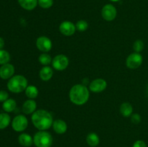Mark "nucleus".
I'll return each instance as SVG.
<instances>
[{"label":"nucleus","instance_id":"7ed1b4c3","mask_svg":"<svg viewBox=\"0 0 148 147\" xmlns=\"http://www.w3.org/2000/svg\"><path fill=\"white\" fill-rule=\"evenodd\" d=\"M27 86V79L23 75H14L7 82L8 90L15 94L25 91Z\"/></svg>","mask_w":148,"mask_h":147},{"label":"nucleus","instance_id":"ddd939ff","mask_svg":"<svg viewBox=\"0 0 148 147\" xmlns=\"http://www.w3.org/2000/svg\"><path fill=\"white\" fill-rule=\"evenodd\" d=\"M36 108H37V104L36 101L34 99H29L25 101L22 107V110L23 113L25 115H30V114H33L36 111Z\"/></svg>","mask_w":148,"mask_h":147},{"label":"nucleus","instance_id":"423d86ee","mask_svg":"<svg viewBox=\"0 0 148 147\" xmlns=\"http://www.w3.org/2000/svg\"><path fill=\"white\" fill-rule=\"evenodd\" d=\"M69 63V59L64 54H59L52 59L51 64L54 69L57 71L65 70Z\"/></svg>","mask_w":148,"mask_h":147},{"label":"nucleus","instance_id":"c756f323","mask_svg":"<svg viewBox=\"0 0 148 147\" xmlns=\"http://www.w3.org/2000/svg\"><path fill=\"white\" fill-rule=\"evenodd\" d=\"M132 147H147L145 142L142 140H137L133 144Z\"/></svg>","mask_w":148,"mask_h":147},{"label":"nucleus","instance_id":"6ab92c4d","mask_svg":"<svg viewBox=\"0 0 148 147\" xmlns=\"http://www.w3.org/2000/svg\"><path fill=\"white\" fill-rule=\"evenodd\" d=\"M120 112L124 117H130L132 115L133 107L130 102H123L120 106Z\"/></svg>","mask_w":148,"mask_h":147},{"label":"nucleus","instance_id":"f8f14e48","mask_svg":"<svg viewBox=\"0 0 148 147\" xmlns=\"http://www.w3.org/2000/svg\"><path fill=\"white\" fill-rule=\"evenodd\" d=\"M14 66L11 63H8L6 64L1 65L0 67V78L2 79H10L14 76Z\"/></svg>","mask_w":148,"mask_h":147},{"label":"nucleus","instance_id":"a878e982","mask_svg":"<svg viewBox=\"0 0 148 147\" xmlns=\"http://www.w3.org/2000/svg\"><path fill=\"white\" fill-rule=\"evenodd\" d=\"M38 4L43 9H49L53 6V0H38Z\"/></svg>","mask_w":148,"mask_h":147},{"label":"nucleus","instance_id":"412c9836","mask_svg":"<svg viewBox=\"0 0 148 147\" xmlns=\"http://www.w3.org/2000/svg\"><path fill=\"white\" fill-rule=\"evenodd\" d=\"M11 122V117L7 112L0 113V130L5 129Z\"/></svg>","mask_w":148,"mask_h":147},{"label":"nucleus","instance_id":"2eb2a0df","mask_svg":"<svg viewBox=\"0 0 148 147\" xmlns=\"http://www.w3.org/2000/svg\"><path fill=\"white\" fill-rule=\"evenodd\" d=\"M53 74V69L49 66H44L39 71V76L40 79L44 82L49 81L52 78Z\"/></svg>","mask_w":148,"mask_h":147},{"label":"nucleus","instance_id":"cd10ccee","mask_svg":"<svg viewBox=\"0 0 148 147\" xmlns=\"http://www.w3.org/2000/svg\"><path fill=\"white\" fill-rule=\"evenodd\" d=\"M9 99V94L5 90H0V102H4Z\"/></svg>","mask_w":148,"mask_h":147},{"label":"nucleus","instance_id":"dca6fc26","mask_svg":"<svg viewBox=\"0 0 148 147\" xmlns=\"http://www.w3.org/2000/svg\"><path fill=\"white\" fill-rule=\"evenodd\" d=\"M18 142L24 147H30L33 144V137L30 134L23 133L18 136Z\"/></svg>","mask_w":148,"mask_h":147},{"label":"nucleus","instance_id":"39448f33","mask_svg":"<svg viewBox=\"0 0 148 147\" xmlns=\"http://www.w3.org/2000/svg\"><path fill=\"white\" fill-rule=\"evenodd\" d=\"M12 128L16 132H23L28 125V120L25 115H17L12 120Z\"/></svg>","mask_w":148,"mask_h":147},{"label":"nucleus","instance_id":"aec40b11","mask_svg":"<svg viewBox=\"0 0 148 147\" xmlns=\"http://www.w3.org/2000/svg\"><path fill=\"white\" fill-rule=\"evenodd\" d=\"M86 142L90 147H96L100 143V138L95 133H90L86 137Z\"/></svg>","mask_w":148,"mask_h":147},{"label":"nucleus","instance_id":"6e6552de","mask_svg":"<svg viewBox=\"0 0 148 147\" xmlns=\"http://www.w3.org/2000/svg\"><path fill=\"white\" fill-rule=\"evenodd\" d=\"M101 15L103 18L106 21H113L116 17V8L111 4H106L101 10Z\"/></svg>","mask_w":148,"mask_h":147},{"label":"nucleus","instance_id":"4468645a","mask_svg":"<svg viewBox=\"0 0 148 147\" xmlns=\"http://www.w3.org/2000/svg\"><path fill=\"white\" fill-rule=\"evenodd\" d=\"M53 129L56 133L64 134L67 131V124L63 120L58 119L53 122Z\"/></svg>","mask_w":148,"mask_h":147},{"label":"nucleus","instance_id":"a211bd4d","mask_svg":"<svg viewBox=\"0 0 148 147\" xmlns=\"http://www.w3.org/2000/svg\"><path fill=\"white\" fill-rule=\"evenodd\" d=\"M17 108V102L14 99L9 98L2 104V108L6 112H12Z\"/></svg>","mask_w":148,"mask_h":147},{"label":"nucleus","instance_id":"5701e85b","mask_svg":"<svg viewBox=\"0 0 148 147\" xmlns=\"http://www.w3.org/2000/svg\"><path fill=\"white\" fill-rule=\"evenodd\" d=\"M11 59L10 53L4 49H0V65L8 63Z\"/></svg>","mask_w":148,"mask_h":147},{"label":"nucleus","instance_id":"f257e3e1","mask_svg":"<svg viewBox=\"0 0 148 147\" xmlns=\"http://www.w3.org/2000/svg\"><path fill=\"white\" fill-rule=\"evenodd\" d=\"M31 120L34 126L39 131H46L53 125V117L46 110H38L31 116Z\"/></svg>","mask_w":148,"mask_h":147},{"label":"nucleus","instance_id":"20e7f679","mask_svg":"<svg viewBox=\"0 0 148 147\" xmlns=\"http://www.w3.org/2000/svg\"><path fill=\"white\" fill-rule=\"evenodd\" d=\"M33 144L36 147H51L53 144V137L46 131H39L33 136Z\"/></svg>","mask_w":148,"mask_h":147},{"label":"nucleus","instance_id":"c85d7f7f","mask_svg":"<svg viewBox=\"0 0 148 147\" xmlns=\"http://www.w3.org/2000/svg\"><path fill=\"white\" fill-rule=\"evenodd\" d=\"M132 122L134 124H138L141 122V116L139 114L135 113L131 115Z\"/></svg>","mask_w":148,"mask_h":147},{"label":"nucleus","instance_id":"1a4fd4ad","mask_svg":"<svg viewBox=\"0 0 148 147\" xmlns=\"http://www.w3.org/2000/svg\"><path fill=\"white\" fill-rule=\"evenodd\" d=\"M36 46L40 51L47 53L50 51L52 48V42L48 37L40 36L36 40Z\"/></svg>","mask_w":148,"mask_h":147},{"label":"nucleus","instance_id":"393cba45","mask_svg":"<svg viewBox=\"0 0 148 147\" xmlns=\"http://www.w3.org/2000/svg\"><path fill=\"white\" fill-rule=\"evenodd\" d=\"M76 26V29L79 32H84L88 29V23L85 20H79L75 24Z\"/></svg>","mask_w":148,"mask_h":147},{"label":"nucleus","instance_id":"0eeeda50","mask_svg":"<svg viewBox=\"0 0 148 147\" xmlns=\"http://www.w3.org/2000/svg\"><path fill=\"white\" fill-rule=\"evenodd\" d=\"M143 61V56L140 53H131L126 60V65L130 69H136L140 67Z\"/></svg>","mask_w":148,"mask_h":147},{"label":"nucleus","instance_id":"4be33fe9","mask_svg":"<svg viewBox=\"0 0 148 147\" xmlns=\"http://www.w3.org/2000/svg\"><path fill=\"white\" fill-rule=\"evenodd\" d=\"M25 92V95L29 99H34L38 95V89L36 86H33V85L27 86Z\"/></svg>","mask_w":148,"mask_h":147},{"label":"nucleus","instance_id":"f03ea898","mask_svg":"<svg viewBox=\"0 0 148 147\" xmlns=\"http://www.w3.org/2000/svg\"><path fill=\"white\" fill-rule=\"evenodd\" d=\"M69 99L76 105H83L88 101L90 91L84 84H75L70 89L69 93Z\"/></svg>","mask_w":148,"mask_h":147},{"label":"nucleus","instance_id":"b1692460","mask_svg":"<svg viewBox=\"0 0 148 147\" xmlns=\"http://www.w3.org/2000/svg\"><path fill=\"white\" fill-rule=\"evenodd\" d=\"M38 61L40 62V64L43 65V66H48L51 63L52 59L50 55L48 54L47 53H43L39 56Z\"/></svg>","mask_w":148,"mask_h":147},{"label":"nucleus","instance_id":"7c9ffc66","mask_svg":"<svg viewBox=\"0 0 148 147\" xmlns=\"http://www.w3.org/2000/svg\"><path fill=\"white\" fill-rule=\"evenodd\" d=\"M4 44H5V43H4V39L1 37H0V49H2L4 48Z\"/></svg>","mask_w":148,"mask_h":147},{"label":"nucleus","instance_id":"f3484780","mask_svg":"<svg viewBox=\"0 0 148 147\" xmlns=\"http://www.w3.org/2000/svg\"><path fill=\"white\" fill-rule=\"evenodd\" d=\"M19 4L23 9L28 11L34 10L38 4V0H17Z\"/></svg>","mask_w":148,"mask_h":147},{"label":"nucleus","instance_id":"9d476101","mask_svg":"<svg viewBox=\"0 0 148 147\" xmlns=\"http://www.w3.org/2000/svg\"><path fill=\"white\" fill-rule=\"evenodd\" d=\"M107 87V82L105 79H95L90 82L89 85L90 90L94 93H100L105 90Z\"/></svg>","mask_w":148,"mask_h":147},{"label":"nucleus","instance_id":"9b49d317","mask_svg":"<svg viewBox=\"0 0 148 147\" xmlns=\"http://www.w3.org/2000/svg\"><path fill=\"white\" fill-rule=\"evenodd\" d=\"M76 30L75 24L70 21H64L59 25V31L64 35H73Z\"/></svg>","mask_w":148,"mask_h":147},{"label":"nucleus","instance_id":"2f4dec72","mask_svg":"<svg viewBox=\"0 0 148 147\" xmlns=\"http://www.w3.org/2000/svg\"><path fill=\"white\" fill-rule=\"evenodd\" d=\"M110 1H114V2H116V1H119V0H110Z\"/></svg>","mask_w":148,"mask_h":147},{"label":"nucleus","instance_id":"473e14b6","mask_svg":"<svg viewBox=\"0 0 148 147\" xmlns=\"http://www.w3.org/2000/svg\"><path fill=\"white\" fill-rule=\"evenodd\" d=\"M147 95H148V85H147Z\"/></svg>","mask_w":148,"mask_h":147},{"label":"nucleus","instance_id":"bb28decb","mask_svg":"<svg viewBox=\"0 0 148 147\" xmlns=\"http://www.w3.org/2000/svg\"><path fill=\"white\" fill-rule=\"evenodd\" d=\"M133 49L136 53H140L144 49V43L141 40H137L133 45Z\"/></svg>","mask_w":148,"mask_h":147}]
</instances>
